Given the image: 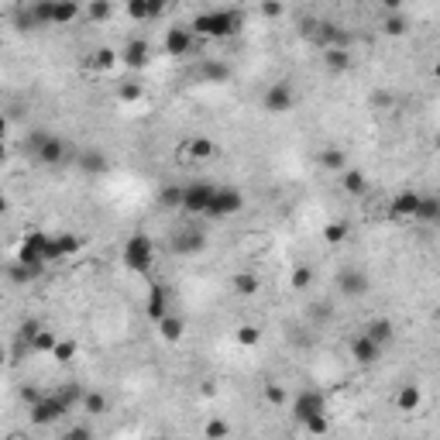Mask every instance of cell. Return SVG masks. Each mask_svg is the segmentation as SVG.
Returning a JSON list of instances; mask_svg holds the SVG:
<instances>
[{
	"instance_id": "1",
	"label": "cell",
	"mask_w": 440,
	"mask_h": 440,
	"mask_svg": "<svg viewBox=\"0 0 440 440\" xmlns=\"http://www.w3.org/2000/svg\"><path fill=\"white\" fill-rule=\"evenodd\" d=\"M244 25V14L241 11H207V14H196L189 31L193 35H203V38H234Z\"/></svg>"
},
{
	"instance_id": "2",
	"label": "cell",
	"mask_w": 440,
	"mask_h": 440,
	"mask_svg": "<svg viewBox=\"0 0 440 440\" xmlns=\"http://www.w3.org/2000/svg\"><path fill=\"white\" fill-rule=\"evenodd\" d=\"M124 265H128L131 272H138V275H148L152 265H155V241L141 231L131 234L128 241H124Z\"/></svg>"
},
{
	"instance_id": "3",
	"label": "cell",
	"mask_w": 440,
	"mask_h": 440,
	"mask_svg": "<svg viewBox=\"0 0 440 440\" xmlns=\"http://www.w3.org/2000/svg\"><path fill=\"white\" fill-rule=\"evenodd\" d=\"M31 11H35V18H38V25H73L79 14H86L79 4H69V0H35L31 4Z\"/></svg>"
},
{
	"instance_id": "4",
	"label": "cell",
	"mask_w": 440,
	"mask_h": 440,
	"mask_svg": "<svg viewBox=\"0 0 440 440\" xmlns=\"http://www.w3.org/2000/svg\"><path fill=\"white\" fill-rule=\"evenodd\" d=\"M316 416H327V396L320 388H299L296 399H292V420L299 427H307Z\"/></svg>"
},
{
	"instance_id": "5",
	"label": "cell",
	"mask_w": 440,
	"mask_h": 440,
	"mask_svg": "<svg viewBox=\"0 0 440 440\" xmlns=\"http://www.w3.org/2000/svg\"><path fill=\"white\" fill-rule=\"evenodd\" d=\"M213 193H217V186H213V182H207V179L189 182V186L182 189V210H186L189 217H207Z\"/></svg>"
},
{
	"instance_id": "6",
	"label": "cell",
	"mask_w": 440,
	"mask_h": 440,
	"mask_svg": "<svg viewBox=\"0 0 440 440\" xmlns=\"http://www.w3.org/2000/svg\"><path fill=\"white\" fill-rule=\"evenodd\" d=\"M241 210H244V193H241L237 186H217V193H213V200H210L207 217L224 220V217H234V213H241Z\"/></svg>"
},
{
	"instance_id": "7",
	"label": "cell",
	"mask_w": 440,
	"mask_h": 440,
	"mask_svg": "<svg viewBox=\"0 0 440 440\" xmlns=\"http://www.w3.org/2000/svg\"><path fill=\"white\" fill-rule=\"evenodd\" d=\"M49 244H52V234L45 231H28L21 237V251H18V261L25 265H49Z\"/></svg>"
},
{
	"instance_id": "8",
	"label": "cell",
	"mask_w": 440,
	"mask_h": 440,
	"mask_svg": "<svg viewBox=\"0 0 440 440\" xmlns=\"http://www.w3.org/2000/svg\"><path fill=\"white\" fill-rule=\"evenodd\" d=\"M66 413H73V410L52 392V396H42V403H35V406L28 410V420H31L35 427H55Z\"/></svg>"
},
{
	"instance_id": "9",
	"label": "cell",
	"mask_w": 440,
	"mask_h": 440,
	"mask_svg": "<svg viewBox=\"0 0 440 440\" xmlns=\"http://www.w3.org/2000/svg\"><path fill=\"white\" fill-rule=\"evenodd\" d=\"M420 203H423V193H416V189H399V193L392 196V203H388V220H396V224L416 220Z\"/></svg>"
},
{
	"instance_id": "10",
	"label": "cell",
	"mask_w": 440,
	"mask_h": 440,
	"mask_svg": "<svg viewBox=\"0 0 440 440\" xmlns=\"http://www.w3.org/2000/svg\"><path fill=\"white\" fill-rule=\"evenodd\" d=\"M207 248V231L200 224H186L182 231H176L172 237V251L176 255H200Z\"/></svg>"
},
{
	"instance_id": "11",
	"label": "cell",
	"mask_w": 440,
	"mask_h": 440,
	"mask_svg": "<svg viewBox=\"0 0 440 440\" xmlns=\"http://www.w3.org/2000/svg\"><path fill=\"white\" fill-rule=\"evenodd\" d=\"M292 104H296V93H292L289 83H272V86L265 90V97H261V107H265L268 114H289Z\"/></svg>"
},
{
	"instance_id": "12",
	"label": "cell",
	"mask_w": 440,
	"mask_h": 440,
	"mask_svg": "<svg viewBox=\"0 0 440 440\" xmlns=\"http://www.w3.org/2000/svg\"><path fill=\"white\" fill-rule=\"evenodd\" d=\"M193 42H196V35L189 31V28H165V38H162V49H165V55H172V59H182V55L193 52Z\"/></svg>"
},
{
	"instance_id": "13",
	"label": "cell",
	"mask_w": 440,
	"mask_h": 440,
	"mask_svg": "<svg viewBox=\"0 0 440 440\" xmlns=\"http://www.w3.org/2000/svg\"><path fill=\"white\" fill-rule=\"evenodd\" d=\"M382 344H375L368 334H358L355 340H351V358L358 364H364V368H371V364H379V358H382Z\"/></svg>"
},
{
	"instance_id": "14",
	"label": "cell",
	"mask_w": 440,
	"mask_h": 440,
	"mask_svg": "<svg viewBox=\"0 0 440 440\" xmlns=\"http://www.w3.org/2000/svg\"><path fill=\"white\" fill-rule=\"evenodd\" d=\"M35 162H38V165H45V169L62 165V162H66V141H62L59 134H49V138L42 141V148L35 152Z\"/></svg>"
},
{
	"instance_id": "15",
	"label": "cell",
	"mask_w": 440,
	"mask_h": 440,
	"mask_svg": "<svg viewBox=\"0 0 440 440\" xmlns=\"http://www.w3.org/2000/svg\"><path fill=\"white\" fill-rule=\"evenodd\" d=\"M169 303H172V289L169 285H162V283H155L152 289H148V307H145V313L152 316V320H165L169 316Z\"/></svg>"
},
{
	"instance_id": "16",
	"label": "cell",
	"mask_w": 440,
	"mask_h": 440,
	"mask_svg": "<svg viewBox=\"0 0 440 440\" xmlns=\"http://www.w3.org/2000/svg\"><path fill=\"white\" fill-rule=\"evenodd\" d=\"M337 285H340V292H344V296L358 299V296H364V292L371 289V279L364 275L362 268H347V272H340V275H337Z\"/></svg>"
},
{
	"instance_id": "17",
	"label": "cell",
	"mask_w": 440,
	"mask_h": 440,
	"mask_svg": "<svg viewBox=\"0 0 440 440\" xmlns=\"http://www.w3.org/2000/svg\"><path fill=\"white\" fill-rule=\"evenodd\" d=\"M79 248H83V237L79 234H52V244H49V261H59V258H73Z\"/></svg>"
},
{
	"instance_id": "18",
	"label": "cell",
	"mask_w": 440,
	"mask_h": 440,
	"mask_svg": "<svg viewBox=\"0 0 440 440\" xmlns=\"http://www.w3.org/2000/svg\"><path fill=\"white\" fill-rule=\"evenodd\" d=\"M148 59H152V49H148L145 38H131L128 45H124V52H121V62H124L128 69H145Z\"/></svg>"
},
{
	"instance_id": "19",
	"label": "cell",
	"mask_w": 440,
	"mask_h": 440,
	"mask_svg": "<svg viewBox=\"0 0 440 440\" xmlns=\"http://www.w3.org/2000/svg\"><path fill=\"white\" fill-rule=\"evenodd\" d=\"M420 403H423V388L416 386V382L399 386V392H396V410H399V413H416Z\"/></svg>"
},
{
	"instance_id": "20",
	"label": "cell",
	"mask_w": 440,
	"mask_h": 440,
	"mask_svg": "<svg viewBox=\"0 0 440 440\" xmlns=\"http://www.w3.org/2000/svg\"><path fill=\"white\" fill-rule=\"evenodd\" d=\"M364 334L371 337L375 344H382V347H386V344H392V337H396V323L386 320V316H375V320L364 327Z\"/></svg>"
},
{
	"instance_id": "21",
	"label": "cell",
	"mask_w": 440,
	"mask_h": 440,
	"mask_svg": "<svg viewBox=\"0 0 440 440\" xmlns=\"http://www.w3.org/2000/svg\"><path fill=\"white\" fill-rule=\"evenodd\" d=\"M158 334H162V340L176 344V340H182V334H186V320L176 316V313H169L165 320H158Z\"/></svg>"
},
{
	"instance_id": "22",
	"label": "cell",
	"mask_w": 440,
	"mask_h": 440,
	"mask_svg": "<svg viewBox=\"0 0 440 440\" xmlns=\"http://www.w3.org/2000/svg\"><path fill=\"white\" fill-rule=\"evenodd\" d=\"M86 392L90 388H83L79 382H66V386H59L55 388V396L69 406V410H83V399H86Z\"/></svg>"
},
{
	"instance_id": "23",
	"label": "cell",
	"mask_w": 440,
	"mask_h": 440,
	"mask_svg": "<svg viewBox=\"0 0 440 440\" xmlns=\"http://www.w3.org/2000/svg\"><path fill=\"white\" fill-rule=\"evenodd\" d=\"M128 14L134 18V21H152V18L162 14V4H158V0H131Z\"/></svg>"
},
{
	"instance_id": "24",
	"label": "cell",
	"mask_w": 440,
	"mask_h": 440,
	"mask_svg": "<svg viewBox=\"0 0 440 440\" xmlns=\"http://www.w3.org/2000/svg\"><path fill=\"white\" fill-rule=\"evenodd\" d=\"M340 186H344L347 196H364V193H368V176H364L362 169H347L344 179H340Z\"/></svg>"
},
{
	"instance_id": "25",
	"label": "cell",
	"mask_w": 440,
	"mask_h": 440,
	"mask_svg": "<svg viewBox=\"0 0 440 440\" xmlns=\"http://www.w3.org/2000/svg\"><path fill=\"white\" fill-rule=\"evenodd\" d=\"M323 66L331 73H344L351 66V55H347V49H340V45H331V49H323Z\"/></svg>"
},
{
	"instance_id": "26",
	"label": "cell",
	"mask_w": 440,
	"mask_h": 440,
	"mask_svg": "<svg viewBox=\"0 0 440 440\" xmlns=\"http://www.w3.org/2000/svg\"><path fill=\"white\" fill-rule=\"evenodd\" d=\"M258 289H261V283H258V275H255V272L241 268V272L234 275V292H237V296H255Z\"/></svg>"
},
{
	"instance_id": "27",
	"label": "cell",
	"mask_w": 440,
	"mask_h": 440,
	"mask_svg": "<svg viewBox=\"0 0 440 440\" xmlns=\"http://www.w3.org/2000/svg\"><path fill=\"white\" fill-rule=\"evenodd\" d=\"M186 152H189L193 158H200V162H203V158L217 155V145H213L210 138H203V134H196V138H189V141H186Z\"/></svg>"
},
{
	"instance_id": "28",
	"label": "cell",
	"mask_w": 440,
	"mask_h": 440,
	"mask_svg": "<svg viewBox=\"0 0 440 440\" xmlns=\"http://www.w3.org/2000/svg\"><path fill=\"white\" fill-rule=\"evenodd\" d=\"M55 344H59V337H55V331H49V327H42L38 331V337L28 344V351H35V355H52Z\"/></svg>"
},
{
	"instance_id": "29",
	"label": "cell",
	"mask_w": 440,
	"mask_h": 440,
	"mask_svg": "<svg viewBox=\"0 0 440 440\" xmlns=\"http://www.w3.org/2000/svg\"><path fill=\"white\" fill-rule=\"evenodd\" d=\"M416 220H420V224H437L440 220V196H427V193H423V203H420Z\"/></svg>"
},
{
	"instance_id": "30",
	"label": "cell",
	"mask_w": 440,
	"mask_h": 440,
	"mask_svg": "<svg viewBox=\"0 0 440 440\" xmlns=\"http://www.w3.org/2000/svg\"><path fill=\"white\" fill-rule=\"evenodd\" d=\"M320 165L331 169V172H347V155L340 148H323L320 152Z\"/></svg>"
},
{
	"instance_id": "31",
	"label": "cell",
	"mask_w": 440,
	"mask_h": 440,
	"mask_svg": "<svg viewBox=\"0 0 440 440\" xmlns=\"http://www.w3.org/2000/svg\"><path fill=\"white\" fill-rule=\"evenodd\" d=\"M182 189H186V186H172V182L162 186V189H158V203L165 210H176V207L182 210Z\"/></svg>"
},
{
	"instance_id": "32",
	"label": "cell",
	"mask_w": 440,
	"mask_h": 440,
	"mask_svg": "<svg viewBox=\"0 0 440 440\" xmlns=\"http://www.w3.org/2000/svg\"><path fill=\"white\" fill-rule=\"evenodd\" d=\"M79 355V344L76 340H69V337H59V344H55V351H52V358L59 364H69L73 358Z\"/></svg>"
},
{
	"instance_id": "33",
	"label": "cell",
	"mask_w": 440,
	"mask_h": 440,
	"mask_svg": "<svg viewBox=\"0 0 440 440\" xmlns=\"http://www.w3.org/2000/svg\"><path fill=\"white\" fill-rule=\"evenodd\" d=\"M83 413H90V416H104V413H107V396H104V392L90 388V392H86V399H83Z\"/></svg>"
},
{
	"instance_id": "34",
	"label": "cell",
	"mask_w": 440,
	"mask_h": 440,
	"mask_svg": "<svg viewBox=\"0 0 440 440\" xmlns=\"http://www.w3.org/2000/svg\"><path fill=\"white\" fill-rule=\"evenodd\" d=\"M117 59H121V52H114V49H97L93 59H90V66L100 69V73H110V69L117 66Z\"/></svg>"
},
{
	"instance_id": "35",
	"label": "cell",
	"mask_w": 440,
	"mask_h": 440,
	"mask_svg": "<svg viewBox=\"0 0 440 440\" xmlns=\"http://www.w3.org/2000/svg\"><path fill=\"white\" fill-rule=\"evenodd\" d=\"M234 340H237L241 347H255V344L261 340V331L255 327V323H241V327H237V334H234Z\"/></svg>"
},
{
	"instance_id": "36",
	"label": "cell",
	"mask_w": 440,
	"mask_h": 440,
	"mask_svg": "<svg viewBox=\"0 0 440 440\" xmlns=\"http://www.w3.org/2000/svg\"><path fill=\"white\" fill-rule=\"evenodd\" d=\"M79 169H86V172H104L107 155L104 152H83V155H79Z\"/></svg>"
},
{
	"instance_id": "37",
	"label": "cell",
	"mask_w": 440,
	"mask_h": 440,
	"mask_svg": "<svg viewBox=\"0 0 440 440\" xmlns=\"http://www.w3.org/2000/svg\"><path fill=\"white\" fill-rule=\"evenodd\" d=\"M227 434H231V427H227V420H220V416L207 420V427H203V437L207 440H227Z\"/></svg>"
},
{
	"instance_id": "38",
	"label": "cell",
	"mask_w": 440,
	"mask_h": 440,
	"mask_svg": "<svg viewBox=\"0 0 440 440\" xmlns=\"http://www.w3.org/2000/svg\"><path fill=\"white\" fill-rule=\"evenodd\" d=\"M114 14V4L110 0H93V4H86V18L90 21H107Z\"/></svg>"
},
{
	"instance_id": "39",
	"label": "cell",
	"mask_w": 440,
	"mask_h": 440,
	"mask_svg": "<svg viewBox=\"0 0 440 440\" xmlns=\"http://www.w3.org/2000/svg\"><path fill=\"white\" fill-rule=\"evenodd\" d=\"M200 76H203V79H213V83H224V79L231 76V69H227L224 62H203Z\"/></svg>"
},
{
	"instance_id": "40",
	"label": "cell",
	"mask_w": 440,
	"mask_h": 440,
	"mask_svg": "<svg viewBox=\"0 0 440 440\" xmlns=\"http://www.w3.org/2000/svg\"><path fill=\"white\" fill-rule=\"evenodd\" d=\"M344 237H347V224H344V220H331V224L323 227V241H327V244H340Z\"/></svg>"
},
{
	"instance_id": "41",
	"label": "cell",
	"mask_w": 440,
	"mask_h": 440,
	"mask_svg": "<svg viewBox=\"0 0 440 440\" xmlns=\"http://www.w3.org/2000/svg\"><path fill=\"white\" fill-rule=\"evenodd\" d=\"M303 430H307L310 437H327V434H331V413H327V416H316V420H310V423H307Z\"/></svg>"
},
{
	"instance_id": "42",
	"label": "cell",
	"mask_w": 440,
	"mask_h": 440,
	"mask_svg": "<svg viewBox=\"0 0 440 440\" xmlns=\"http://www.w3.org/2000/svg\"><path fill=\"white\" fill-rule=\"evenodd\" d=\"M292 289H310V283H313V268L310 265H299V268H292Z\"/></svg>"
},
{
	"instance_id": "43",
	"label": "cell",
	"mask_w": 440,
	"mask_h": 440,
	"mask_svg": "<svg viewBox=\"0 0 440 440\" xmlns=\"http://www.w3.org/2000/svg\"><path fill=\"white\" fill-rule=\"evenodd\" d=\"M117 97H121L124 104H134V100L145 97V86H141V83H124V86L117 90Z\"/></svg>"
},
{
	"instance_id": "44",
	"label": "cell",
	"mask_w": 440,
	"mask_h": 440,
	"mask_svg": "<svg viewBox=\"0 0 440 440\" xmlns=\"http://www.w3.org/2000/svg\"><path fill=\"white\" fill-rule=\"evenodd\" d=\"M382 31H386V35H392V38H399V35H406V21H403V18H386Z\"/></svg>"
},
{
	"instance_id": "45",
	"label": "cell",
	"mask_w": 440,
	"mask_h": 440,
	"mask_svg": "<svg viewBox=\"0 0 440 440\" xmlns=\"http://www.w3.org/2000/svg\"><path fill=\"white\" fill-rule=\"evenodd\" d=\"M62 440H93V430H90V427H83V423H76L73 430H66V434H62Z\"/></svg>"
},
{
	"instance_id": "46",
	"label": "cell",
	"mask_w": 440,
	"mask_h": 440,
	"mask_svg": "<svg viewBox=\"0 0 440 440\" xmlns=\"http://www.w3.org/2000/svg\"><path fill=\"white\" fill-rule=\"evenodd\" d=\"M265 399H268L272 406H283V403H285V388L275 386V382H272V386H265Z\"/></svg>"
},
{
	"instance_id": "47",
	"label": "cell",
	"mask_w": 440,
	"mask_h": 440,
	"mask_svg": "<svg viewBox=\"0 0 440 440\" xmlns=\"http://www.w3.org/2000/svg\"><path fill=\"white\" fill-rule=\"evenodd\" d=\"M38 331H42V323H38V320H25V323H21V340L31 344V340L38 337Z\"/></svg>"
},
{
	"instance_id": "48",
	"label": "cell",
	"mask_w": 440,
	"mask_h": 440,
	"mask_svg": "<svg viewBox=\"0 0 440 440\" xmlns=\"http://www.w3.org/2000/svg\"><path fill=\"white\" fill-rule=\"evenodd\" d=\"M21 399H25V403H28V410H31L35 403H42V392H38V388H35V386H28L25 392H21Z\"/></svg>"
},
{
	"instance_id": "49",
	"label": "cell",
	"mask_w": 440,
	"mask_h": 440,
	"mask_svg": "<svg viewBox=\"0 0 440 440\" xmlns=\"http://www.w3.org/2000/svg\"><path fill=\"white\" fill-rule=\"evenodd\" d=\"M261 14H265V18H279V14H283V4H261Z\"/></svg>"
},
{
	"instance_id": "50",
	"label": "cell",
	"mask_w": 440,
	"mask_h": 440,
	"mask_svg": "<svg viewBox=\"0 0 440 440\" xmlns=\"http://www.w3.org/2000/svg\"><path fill=\"white\" fill-rule=\"evenodd\" d=\"M434 76H437V79H440V62H437V66H434Z\"/></svg>"
},
{
	"instance_id": "51",
	"label": "cell",
	"mask_w": 440,
	"mask_h": 440,
	"mask_svg": "<svg viewBox=\"0 0 440 440\" xmlns=\"http://www.w3.org/2000/svg\"><path fill=\"white\" fill-rule=\"evenodd\" d=\"M148 440H165V437H148Z\"/></svg>"
},
{
	"instance_id": "52",
	"label": "cell",
	"mask_w": 440,
	"mask_h": 440,
	"mask_svg": "<svg viewBox=\"0 0 440 440\" xmlns=\"http://www.w3.org/2000/svg\"><path fill=\"white\" fill-rule=\"evenodd\" d=\"M437 145H440V131H437Z\"/></svg>"
}]
</instances>
